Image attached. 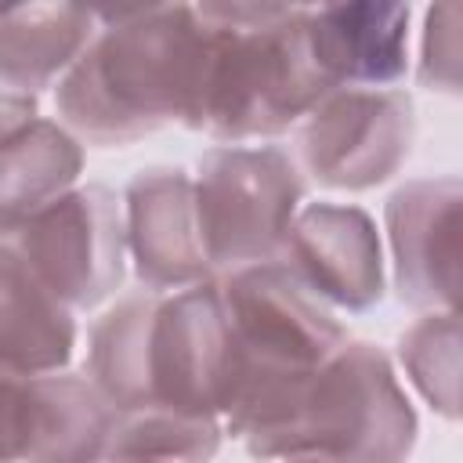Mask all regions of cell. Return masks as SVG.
Instances as JSON below:
<instances>
[{
	"mask_svg": "<svg viewBox=\"0 0 463 463\" xmlns=\"http://www.w3.org/2000/svg\"><path fill=\"white\" fill-rule=\"evenodd\" d=\"M203 25L188 130L221 145L279 137L333 90L307 47L300 4H195Z\"/></svg>",
	"mask_w": 463,
	"mask_h": 463,
	"instance_id": "obj_2",
	"label": "cell"
},
{
	"mask_svg": "<svg viewBox=\"0 0 463 463\" xmlns=\"http://www.w3.org/2000/svg\"><path fill=\"white\" fill-rule=\"evenodd\" d=\"M279 264L329 311L365 315L387 293V257L376 221L351 203H304Z\"/></svg>",
	"mask_w": 463,
	"mask_h": 463,
	"instance_id": "obj_9",
	"label": "cell"
},
{
	"mask_svg": "<svg viewBox=\"0 0 463 463\" xmlns=\"http://www.w3.org/2000/svg\"><path fill=\"white\" fill-rule=\"evenodd\" d=\"M40 373H18L0 365V463H22L33 427V380Z\"/></svg>",
	"mask_w": 463,
	"mask_h": 463,
	"instance_id": "obj_20",
	"label": "cell"
},
{
	"mask_svg": "<svg viewBox=\"0 0 463 463\" xmlns=\"http://www.w3.org/2000/svg\"><path fill=\"white\" fill-rule=\"evenodd\" d=\"M228 322L224 434L268 398L333 358L351 336L336 311L304 293L282 264H250L217 275Z\"/></svg>",
	"mask_w": 463,
	"mask_h": 463,
	"instance_id": "obj_4",
	"label": "cell"
},
{
	"mask_svg": "<svg viewBox=\"0 0 463 463\" xmlns=\"http://www.w3.org/2000/svg\"><path fill=\"white\" fill-rule=\"evenodd\" d=\"M33 119H40V105L33 94H22L14 87H7L0 80V145L7 137H14L18 130H25Z\"/></svg>",
	"mask_w": 463,
	"mask_h": 463,
	"instance_id": "obj_21",
	"label": "cell"
},
{
	"mask_svg": "<svg viewBox=\"0 0 463 463\" xmlns=\"http://www.w3.org/2000/svg\"><path fill=\"white\" fill-rule=\"evenodd\" d=\"M228 405V322L217 279L156 293L145 336V405L221 420Z\"/></svg>",
	"mask_w": 463,
	"mask_h": 463,
	"instance_id": "obj_8",
	"label": "cell"
},
{
	"mask_svg": "<svg viewBox=\"0 0 463 463\" xmlns=\"http://www.w3.org/2000/svg\"><path fill=\"white\" fill-rule=\"evenodd\" d=\"M459 203L463 184L449 174L405 181L383 206L394 293L423 315L459 300Z\"/></svg>",
	"mask_w": 463,
	"mask_h": 463,
	"instance_id": "obj_10",
	"label": "cell"
},
{
	"mask_svg": "<svg viewBox=\"0 0 463 463\" xmlns=\"http://www.w3.org/2000/svg\"><path fill=\"white\" fill-rule=\"evenodd\" d=\"M105 463H141V459H105Z\"/></svg>",
	"mask_w": 463,
	"mask_h": 463,
	"instance_id": "obj_23",
	"label": "cell"
},
{
	"mask_svg": "<svg viewBox=\"0 0 463 463\" xmlns=\"http://www.w3.org/2000/svg\"><path fill=\"white\" fill-rule=\"evenodd\" d=\"M416 434L420 420L391 354L369 340H347L224 438L253 459L409 463Z\"/></svg>",
	"mask_w": 463,
	"mask_h": 463,
	"instance_id": "obj_3",
	"label": "cell"
},
{
	"mask_svg": "<svg viewBox=\"0 0 463 463\" xmlns=\"http://www.w3.org/2000/svg\"><path fill=\"white\" fill-rule=\"evenodd\" d=\"M304 192L300 166L279 145H217L203 152L192 199L213 275L279 264Z\"/></svg>",
	"mask_w": 463,
	"mask_h": 463,
	"instance_id": "obj_5",
	"label": "cell"
},
{
	"mask_svg": "<svg viewBox=\"0 0 463 463\" xmlns=\"http://www.w3.org/2000/svg\"><path fill=\"white\" fill-rule=\"evenodd\" d=\"M221 441H224L221 420L184 416L170 409H134V412H116L105 459L210 463L221 452Z\"/></svg>",
	"mask_w": 463,
	"mask_h": 463,
	"instance_id": "obj_17",
	"label": "cell"
},
{
	"mask_svg": "<svg viewBox=\"0 0 463 463\" xmlns=\"http://www.w3.org/2000/svg\"><path fill=\"white\" fill-rule=\"evenodd\" d=\"M257 463H322V459H257Z\"/></svg>",
	"mask_w": 463,
	"mask_h": 463,
	"instance_id": "obj_22",
	"label": "cell"
},
{
	"mask_svg": "<svg viewBox=\"0 0 463 463\" xmlns=\"http://www.w3.org/2000/svg\"><path fill=\"white\" fill-rule=\"evenodd\" d=\"M123 242L141 289L174 293L217 279L195 221L192 174L181 166L137 170L123 195Z\"/></svg>",
	"mask_w": 463,
	"mask_h": 463,
	"instance_id": "obj_11",
	"label": "cell"
},
{
	"mask_svg": "<svg viewBox=\"0 0 463 463\" xmlns=\"http://www.w3.org/2000/svg\"><path fill=\"white\" fill-rule=\"evenodd\" d=\"M76 351L72 311L0 239V365L18 373L69 369Z\"/></svg>",
	"mask_w": 463,
	"mask_h": 463,
	"instance_id": "obj_14",
	"label": "cell"
},
{
	"mask_svg": "<svg viewBox=\"0 0 463 463\" xmlns=\"http://www.w3.org/2000/svg\"><path fill=\"white\" fill-rule=\"evenodd\" d=\"M116 409L72 369L33 380V427L22 463H101Z\"/></svg>",
	"mask_w": 463,
	"mask_h": 463,
	"instance_id": "obj_16",
	"label": "cell"
},
{
	"mask_svg": "<svg viewBox=\"0 0 463 463\" xmlns=\"http://www.w3.org/2000/svg\"><path fill=\"white\" fill-rule=\"evenodd\" d=\"M398 365L441 420H459V311L420 315L398 336Z\"/></svg>",
	"mask_w": 463,
	"mask_h": 463,
	"instance_id": "obj_18",
	"label": "cell"
},
{
	"mask_svg": "<svg viewBox=\"0 0 463 463\" xmlns=\"http://www.w3.org/2000/svg\"><path fill=\"white\" fill-rule=\"evenodd\" d=\"M416 141V105L405 90H329L297 127L293 163L318 188L369 192L387 184Z\"/></svg>",
	"mask_w": 463,
	"mask_h": 463,
	"instance_id": "obj_6",
	"label": "cell"
},
{
	"mask_svg": "<svg viewBox=\"0 0 463 463\" xmlns=\"http://www.w3.org/2000/svg\"><path fill=\"white\" fill-rule=\"evenodd\" d=\"M7 242L72 315L105 304L127 275L123 203L98 181L76 184Z\"/></svg>",
	"mask_w": 463,
	"mask_h": 463,
	"instance_id": "obj_7",
	"label": "cell"
},
{
	"mask_svg": "<svg viewBox=\"0 0 463 463\" xmlns=\"http://www.w3.org/2000/svg\"><path fill=\"white\" fill-rule=\"evenodd\" d=\"M98 33V7L80 4H4L0 80L22 94L58 87Z\"/></svg>",
	"mask_w": 463,
	"mask_h": 463,
	"instance_id": "obj_13",
	"label": "cell"
},
{
	"mask_svg": "<svg viewBox=\"0 0 463 463\" xmlns=\"http://www.w3.org/2000/svg\"><path fill=\"white\" fill-rule=\"evenodd\" d=\"M409 22L394 0L322 4L307 7V47L333 90H391L409 72Z\"/></svg>",
	"mask_w": 463,
	"mask_h": 463,
	"instance_id": "obj_12",
	"label": "cell"
},
{
	"mask_svg": "<svg viewBox=\"0 0 463 463\" xmlns=\"http://www.w3.org/2000/svg\"><path fill=\"white\" fill-rule=\"evenodd\" d=\"M459 25H463L459 4L427 7L423 36H420V61H416L420 87L438 90V94H459Z\"/></svg>",
	"mask_w": 463,
	"mask_h": 463,
	"instance_id": "obj_19",
	"label": "cell"
},
{
	"mask_svg": "<svg viewBox=\"0 0 463 463\" xmlns=\"http://www.w3.org/2000/svg\"><path fill=\"white\" fill-rule=\"evenodd\" d=\"M83 145L58 119H33L0 145V239L80 184Z\"/></svg>",
	"mask_w": 463,
	"mask_h": 463,
	"instance_id": "obj_15",
	"label": "cell"
},
{
	"mask_svg": "<svg viewBox=\"0 0 463 463\" xmlns=\"http://www.w3.org/2000/svg\"><path fill=\"white\" fill-rule=\"evenodd\" d=\"M203 25L195 4L98 11V33L58 80V123L94 148H123L188 123Z\"/></svg>",
	"mask_w": 463,
	"mask_h": 463,
	"instance_id": "obj_1",
	"label": "cell"
}]
</instances>
